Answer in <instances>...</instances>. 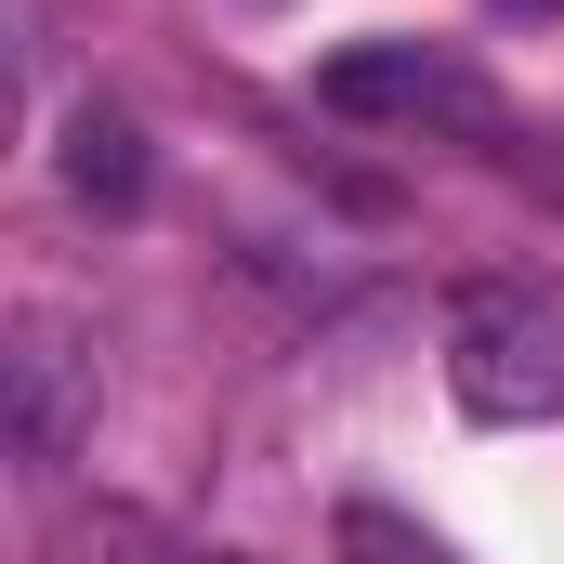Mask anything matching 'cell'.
Segmentation results:
<instances>
[{"instance_id": "1", "label": "cell", "mask_w": 564, "mask_h": 564, "mask_svg": "<svg viewBox=\"0 0 564 564\" xmlns=\"http://www.w3.org/2000/svg\"><path fill=\"white\" fill-rule=\"evenodd\" d=\"M446 394L486 433L564 421V302H539V289H473L459 328H446Z\"/></svg>"}, {"instance_id": "2", "label": "cell", "mask_w": 564, "mask_h": 564, "mask_svg": "<svg viewBox=\"0 0 564 564\" xmlns=\"http://www.w3.org/2000/svg\"><path fill=\"white\" fill-rule=\"evenodd\" d=\"M328 119H408V132H459V144H512V106L486 93V66L433 53V40H355L315 66Z\"/></svg>"}, {"instance_id": "3", "label": "cell", "mask_w": 564, "mask_h": 564, "mask_svg": "<svg viewBox=\"0 0 564 564\" xmlns=\"http://www.w3.org/2000/svg\"><path fill=\"white\" fill-rule=\"evenodd\" d=\"M0 394H13V459L26 473H66L79 433H93V408H106V341L66 302H26L13 315V355H0Z\"/></svg>"}, {"instance_id": "4", "label": "cell", "mask_w": 564, "mask_h": 564, "mask_svg": "<svg viewBox=\"0 0 564 564\" xmlns=\"http://www.w3.org/2000/svg\"><path fill=\"white\" fill-rule=\"evenodd\" d=\"M66 197H79V210H132L144 197V132L119 106H79V119H66Z\"/></svg>"}, {"instance_id": "5", "label": "cell", "mask_w": 564, "mask_h": 564, "mask_svg": "<svg viewBox=\"0 0 564 564\" xmlns=\"http://www.w3.org/2000/svg\"><path fill=\"white\" fill-rule=\"evenodd\" d=\"M341 564H459L433 525H408V512H381V499H355L341 512Z\"/></svg>"}, {"instance_id": "6", "label": "cell", "mask_w": 564, "mask_h": 564, "mask_svg": "<svg viewBox=\"0 0 564 564\" xmlns=\"http://www.w3.org/2000/svg\"><path fill=\"white\" fill-rule=\"evenodd\" d=\"M66 564H158V525L144 512H79L66 525Z\"/></svg>"}, {"instance_id": "7", "label": "cell", "mask_w": 564, "mask_h": 564, "mask_svg": "<svg viewBox=\"0 0 564 564\" xmlns=\"http://www.w3.org/2000/svg\"><path fill=\"white\" fill-rule=\"evenodd\" d=\"M184 564H237V552H184Z\"/></svg>"}]
</instances>
